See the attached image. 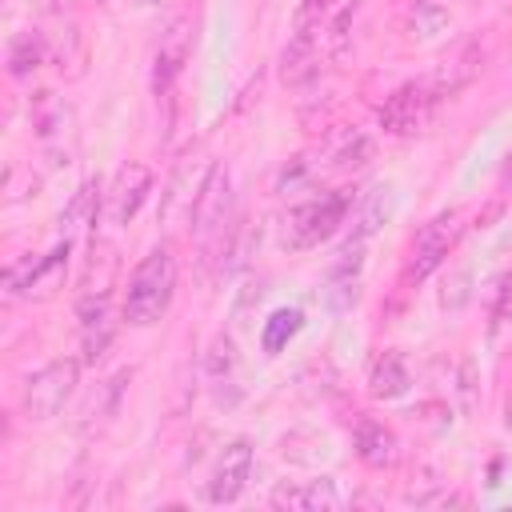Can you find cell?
<instances>
[{
	"label": "cell",
	"mask_w": 512,
	"mask_h": 512,
	"mask_svg": "<svg viewBox=\"0 0 512 512\" xmlns=\"http://www.w3.org/2000/svg\"><path fill=\"white\" fill-rule=\"evenodd\" d=\"M172 292H176V260L168 248H152L128 276L120 316L136 328H148L168 312Z\"/></svg>",
	"instance_id": "obj_1"
},
{
	"label": "cell",
	"mask_w": 512,
	"mask_h": 512,
	"mask_svg": "<svg viewBox=\"0 0 512 512\" xmlns=\"http://www.w3.org/2000/svg\"><path fill=\"white\" fill-rule=\"evenodd\" d=\"M348 208H352V196L348 192H324V196H312V200L288 208L284 228H280V244L288 252H308V248L324 244L344 224Z\"/></svg>",
	"instance_id": "obj_2"
},
{
	"label": "cell",
	"mask_w": 512,
	"mask_h": 512,
	"mask_svg": "<svg viewBox=\"0 0 512 512\" xmlns=\"http://www.w3.org/2000/svg\"><path fill=\"white\" fill-rule=\"evenodd\" d=\"M228 220H232V176L224 164H212L196 188V200H192V240L200 248L220 244Z\"/></svg>",
	"instance_id": "obj_3"
},
{
	"label": "cell",
	"mask_w": 512,
	"mask_h": 512,
	"mask_svg": "<svg viewBox=\"0 0 512 512\" xmlns=\"http://www.w3.org/2000/svg\"><path fill=\"white\" fill-rule=\"evenodd\" d=\"M80 364L84 360H72V356H56V360H48L44 368H36L28 380H24V412L32 416V420H52L64 404H68V396L76 392V384H80Z\"/></svg>",
	"instance_id": "obj_4"
},
{
	"label": "cell",
	"mask_w": 512,
	"mask_h": 512,
	"mask_svg": "<svg viewBox=\"0 0 512 512\" xmlns=\"http://www.w3.org/2000/svg\"><path fill=\"white\" fill-rule=\"evenodd\" d=\"M436 92H432V84L428 80H412V84H400L384 104H380V128L388 132V136H420L424 128H428V120H432V108H436Z\"/></svg>",
	"instance_id": "obj_5"
},
{
	"label": "cell",
	"mask_w": 512,
	"mask_h": 512,
	"mask_svg": "<svg viewBox=\"0 0 512 512\" xmlns=\"http://www.w3.org/2000/svg\"><path fill=\"white\" fill-rule=\"evenodd\" d=\"M460 232H464V224H460V212H456V208H452V212H440L436 220H428V224L420 228L416 244H412V256H408V264H404V280H408V284L428 280V276L444 264V256L456 248Z\"/></svg>",
	"instance_id": "obj_6"
},
{
	"label": "cell",
	"mask_w": 512,
	"mask_h": 512,
	"mask_svg": "<svg viewBox=\"0 0 512 512\" xmlns=\"http://www.w3.org/2000/svg\"><path fill=\"white\" fill-rule=\"evenodd\" d=\"M188 52H192V16H176L160 32V48H156V60H152V92H156V100L172 104V88H176V76H180Z\"/></svg>",
	"instance_id": "obj_7"
},
{
	"label": "cell",
	"mask_w": 512,
	"mask_h": 512,
	"mask_svg": "<svg viewBox=\"0 0 512 512\" xmlns=\"http://www.w3.org/2000/svg\"><path fill=\"white\" fill-rule=\"evenodd\" d=\"M344 504H348V496L336 476H320V480H304V484L284 480L272 488V508H288V512H336Z\"/></svg>",
	"instance_id": "obj_8"
},
{
	"label": "cell",
	"mask_w": 512,
	"mask_h": 512,
	"mask_svg": "<svg viewBox=\"0 0 512 512\" xmlns=\"http://www.w3.org/2000/svg\"><path fill=\"white\" fill-rule=\"evenodd\" d=\"M480 68H484V48L476 44V40H460L424 80L432 84V92L444 100V96H456V92H464L476 76H480Z\"/></svg>",
	"instance_id": "obj_9"
},
{
	"label": "cell",
	"mask_w": 512,
	"mask_h": 512,
	"mask_svg": "<svg viewBox=\"0 0 512 512\" xmlns=\"http://www.w3.org/2000/svg\"><path fill=\"white\" fill-rule=\"evenodd\" d=\"M248 480H252V444L248 440H232L220 452L216 468H212L208 500L212 504H232V500H240V492L248 488Z\"/></svg>",
	"instance_id": "obj_10"
},
{
	"label": "cell",
	"mask_w": 512,
	"mask_h": 512,
	"mask_svg": "<svg viewBox=\"0 0 512 512\" xmlns=\"http://www.w3.org/2000/svg\"><path fill=\"white\" fill-rule=\"evenodd\" d=\"M112 336H116V316L108 308V296L104 292L84 296L80 300V352H84L80 360L84 364H96L108 352Z\"/></svg>",
	"instance_id": "obj_11"
},
{
	"label": "cell",
	"mask_w": 512,
	"mask_h": 512,
	"mask_svg": "<svg viewBox=\"0 0 512 512\" xmlns=\"http://www.w3.org/2000/svg\"><path fill=\"white\" fill-rule=\"evenodd\" d=\"M148 192H152V172L144 164H136V160L124 164L116 172V180H112V192H108V220L112 224H128L140 212V204L148 200Z\"/></svg>",
	"instance_id": "obj_12"
},
{
	"label": "cell",
	"mask_w": 512,
	"mask_h": 512,
	"mask_svg": "<svg viewBox=\"0 0 512 512\" xmlns=\"http://www.w3.org/2000/svg\"><path fill=\"white\" fill-rule=\"evenodd\" d=\"M356 456H360L368 468L384 472V468H392V464H396L400 444H396V436H392L384 424H376V420L360 416V420H356Z\"/></svg>",
	"instance_id": "obj_13"
},
{
	"label": "cell",
	"mask_w": 512,
	"mask_h": 512,
	"mask_svg": "<svg viewBox=\"0 0 512 512\" xmlns=\"http://www.w3.org/2000/svg\"><path fill=\"white\" fill-rule=\"evenodd\" d=\"M316 32L320 28H292L284 52H280V80L300 84L316 72Z\"/></svg>",
	"instance_id": "obj_14"
},
{
	"label": "cell",
	"mask_w": 512,
	"mask_h": 512,
	"mask_svg": "<svg viewBox=\"0 0 512 512\" xmlns=\"http://www.w3.org/2000/svg\"><path fill=\"white\" fill-rule=\"evenodd\" d=\"M408 388H412V376H408L404 356L400 352H380L368 368V392L376 400H400Z\"/></svg>",
	"instance_id": "obj_15"
},
{
	"label": "cell",
	"mask_w": 512,
	"mask_h": 512,
	"mask_svg": "<svg viewBox=\"0 0 512 512\" xmlns=\"http://www.w3.org/2000/svg\"><path fill=\"white\" fill-rule=\"evenodd\" d=\"M44 60H48V36H44V32L28 28V32H16V36L8 40V72H12L16 80L32 76Z\"/></svg>",
	"instance_id": "obj_16"
},
{
	"label": "cell",
	"mask_w": 512,
	"mask_h": 512,
	"mask_svg": "<svg viewBox=\"0 0 512 512\" xmlns=\"http://www.w3.org/2000/svg\"><path fill=\"white\" fill-rule=\"evenodd\" d=\"M128 376H132V372L124 368V372H116L112 380L96 384V392H92V396H88V404L80 408V420H76V428H80V432L100 428V424H104V420L116 412V400H120V388L128 384Z\"/></svg>",
	"instance_id": "obj_17"
},
{
	"label": "cell",
	"mask_w": 512,
	"mask_h": 512,
	"mask_svg": "<svg viewBox=\"0 0 512 512\" xmlns=\"http://www.w3.org/2000/svg\"><path fill=\"white\" fill-rule=\"evenodd\" d=\"M64 264H68V240H64V244H56L48 256H40L36 276H32V284H28V292H24V296L48 300V296H52V292L64 284Z\"/></svg>",
	"instance_id": "obj_18"
},
{
	"label": "cell",
	"mask_w": 512,
	"mask_h": 512,
	"mask_svg": "<svg viewBox=\"0 0 512 512\" xmlns=\"http://www.w3.org/2000/svg\"><path fill=\"white\" fill-rule=\"evenodd\" d=\"M68 120H72V112H68L64 100H56L52 92H36V100H32V124H36V136L40 140L60 136L68 128Z\"/></svg>",
	"instance_id": "obj_19"
},
{
	"label": "cell",
	"mask_w": 512,
	"mask_h": 512,
	"mask_svg": "<svg viewBox=\"0 0 512 512\" xmlns=\"http://www.w3.org/2000/svg\"><path fill=\"white\" fill-rule=\"evenodd\" d=\"M48 56L56 60V68L60 72H68V76H80L84 72V40H80V28L76 24H64L60 32H56V44H48Z\"/></svg>",
	"instance_id": "obj_20"
},
{
	"label": "cell",
	"mask_w": 512,
	"mask_h": 512,
	"mask_svg": "<svg viewBox=\"0 0 512 512\" xmlns=\"http://www.w3.org/2000/svg\"><path fill=\"white\" fill-rule=\"evenodd\" d=\"M300 328H304V312H300V308H276V312L264 320V332H260L264 352H280Z\"/></svg>",
	"instance_id": "obj_21"
},
{
	"label": "cell",
	"mask_w": 512,
	"mask_h": 512,
	"mask_svg": "<svg viewBox=\"0 0 512 512\" xmlns=\"http://www.w3.org/2000/svg\"><path fill=\"white\" fill-rule=\"evenodd\" d=\"M388 212H392V196H388V188H372L368 196H364V204L356 208V220H352V236H360V240H368L384 220H388Z\"/></svg>",
	"instance_id": "obj_22"
},
{
	"label": "cell",
	"mask_w": 512,
	"mask_h": 512,
	"mask_svg": "<svg viewBox=\"0 0 512 512\" xmlns=\"http://www.w3.org/2000/svg\"><path fill=\"white\" fill-rule=\"evenodd\" d=\"M232 372H236V344H232V336L220 332V336H212V344L204 352V376L212 384H228Z\"/></svg>",
	"instance_id": "obj_23"
},
{
	"label": "cell",
	"mask_w": 512,
	"mask_h": 512,
	"mask_svg": "<svg viewBox=\"0 0 512 512\" xmlns=\"http://www.w3.org/2000/svg\"><path fill=\"white\" fill-rule=\"evenodd\" d=\"M368 160H372V140L360 136L356 128L344 132V136L336 140V148H332V164H336V168H360V164H368Z\"/></svg>",
	"instance_id": "obj_24"
},
{
	"label": "cell",
	"mask_w": 512,
	"mask_h": 512,
	"mask_svg": "<svg viewBox=\"0 0 512 512\" xmlns=\"http://www.w3.org/2000/svg\"><path fill=\"white\" fill-rule=\"evenodd\" d=\"M488 340H492V348H504V344L512 340V284L500 292V300H496V308H492Z\"/></svg>",
	"instance_id": "obj_25"
},
{
	"label": "cell",
	"mask_w": 512,
	"mask_h": 512,
	"mask_svg": "<svg viewBox=\"0 0 512 512\" xmlns=\"http://www.w3.org/2000/svg\"><path fill=\"white\" fill-rule=\"evenodd\" d=\"M92 216H96V180H88V184L76 188V196H72L64 220H68V224H80V220H92Z\"/></svg>",
	"instance_id": "obj_26"
},
{
	"label": "cell",
	"mask_w": 512,
	"mask_h": 512,
	"mask_svg": "<svg viewBox=\"0 0 512 512\" xmlns=\"http://www.w3.org/2000/svg\"><path fill=\"white\" fill-rule=\"evenodd\" d=\"M448 24V16H444V8H436V4H416V12H412V36H436L440 28Z\"/></svg>",
	"instance_id": "obj_27"
},
{
	"label": "cell",
	"mask_w": 512,
	"mask_h": 512,
	"mask_svg": "<svg viewBox=\"0 0 512 512\" xmlns=\"http://www.w3.org/2000/svg\"><path fill=\"white\" fill-rule=\"evenodd\" d=\"M456 392H460V408L472 412L476 408V364L472 360H460V384H456Z\"/></svg>",
	"instance_id": "obj_28"
},
{
	"label": "cell",
	"mask_w": 512,
	"mask_h": 512,
	"mask_svg": "<svg viewBox=\"0 0 512 512\" xmlns=\"http://www.w3.org/2000/svg\"><path fill=\"white\" fill-rule=\"evenodd\" d=\"M464 300H468V272H456L452 284H444L440 304H444V308H464Z\"/></svg>",
	"instance_id": "obj_29"
},
{
	"label": "cell",
	"mask_w": 512,
	"mask_h": 512,
	"mask_svg": "<svg viewBox=\"0 0 512 512\" xmlns=\"http://www.w3.org/2000/svg\"><path fill=\"white\" fill-rule=\"evenodd\" d=\"M504 424H508V432H512V400L504 404Z\"/></svg>",
	"instance_id": "obj_30"
},
{
	"label": "cell",
	"mask_w": 512,
	"mask_h": 512,
	"mask_svg": "<svg viewBox=\"0 0 512 512\" xmlns=\"http://www.w3.org/2000/svg\"><path fill=\"white\" fill-rule=\"evenodd\" d=\"M140 8H152V4H164V0H136Z\"/></svg>",
	"instance_id": "obj_31"
},
{
	"label": "cell",
	"mask_w": 512,
	"mask_h": 512,
	"mask_svg": "<svg viewBox=\"0 0 512 512\" xmlns=\"http://www.w3.org/2000/svg\"><path fill=\"white\" fill-rule=\"evenodd\" d=\"M76 4H100V0H76Z\"/></svg>",
	"instance_id": "obj_32"
}]
</instances>
